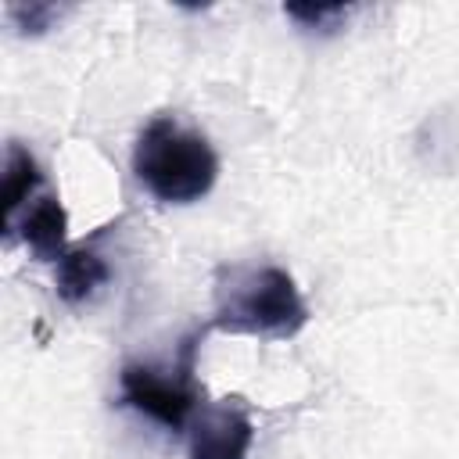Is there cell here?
I'll list each match as a JSON object with an SVG mask.
<instances>
[{
	"mask_svg": "<svg viewBox=\"0 0 459 459\" xmlns=\"http://www.w3.org/2000/svg\"><path fill=\"white\" fill-rule=\"evenodd\" d=\"M308 323V305L294 276L280 265H222L215 280L212 330L237 337L287 341Z\"/></svg>",
	"mask_w": 459,
	"mask_h": 459,
	"instance_id": "6da1fadb",
	"label": "cell"
},
{
	"mask_svg": "<svg viewBox=\"0 0 459 459\" xmlns=\"http://www.w3.org/2000/svg\"><path fill=\"white\" fill-rule=\"evenodd\" d=\"M133 172L165 204H194L219 179V154L208 136L179 126L172 115H154L133 147Z\"/></svg>",
	"mask_w": 459,
	"mask_h": 459,
	"instance_id": "7a4b0ae2",
	"label": "cell"
},
{
	"mask_svg": "<svg viewBox=\"0 0 459 459\" xmlns=\"http://www.w3.org/2000/svg\"><path fill=\"white\" fill-rule=\"evenodd\" d=\"M208 326L186 333L179 341V355L172 369H154L147 362H126L118 373V405L143 412L147 420L161 423L165 430H183L197 412V384H194V359L197 341Z\"/></svg>",
	"mask_w": 459,
	"mask_h": 459,
	"instance_id": "3957f363",
	"label": "cell"
},
{
	"mask_svg": "<svg viewBox=\"0 0 459 459\" xmlns=\"http://www.w3.org/2000/svg\"><path fill=\"white\" fill-rule=\"evenodd\" d=\"M255 445V423L244 405H201L190 420L186 459H247Z\"/></svg>",
	"mask_w": 459,
	"mask_h": 459,
	"instance_id": "277c9868",
	"label": "cell"
},
{
	"mask_svg": "<svg viewBox=\"0 0 459 459\" xmlns=\"http://www.w3.org/2000/svg\"><path fill=\"white\" fill-rule=\"evenodd\" d=\"M18 237L22 244L39 258V262H57L68 247V212L54 194H43L39 201H32L25 208V215L18 219ZM14 240V233H11Z\"/></svg>",
	"mask_w": 459,
	"mask_h": 459,
	"instance_id": "5b68a950",
	"label": "cell"
},
{
	"mask_svg": "<svg viewBox=\"0 0 459 459\" xmlns=\"http://www.w3.org/2000/svg\"><path fill=\"white\" fill-rule=\"evenodd\" d=\"M108 280H111L108 262H104L86 240H82L79 247H68V251L57 258V276H54L57 298H61L65 305H72V308L86 305Z\"/></svg>",
	"mask_w": 459,
	"mask_h": 459,
	"instance_id": "8992f818",
	"label": "cell"
},
{
	"mask_svg": "<svg viewBox=\"0 0 459 459\" xmlns=\"http://www.w3.org/2000/svg\"><path fill=\"white\" fill-rule=\"evenodd\" d=\"M43 186V172L36 158L22 143H7V161H4V186H0V215H4V237L11 240L18 226V208Z\"/></svg>",
	"mask_w": 459,
	"mask_h": 459,
	"instance_id": "52a82bcc",
	"label": "cell"
},
{
	"mask_svg": "<svg viewBox=\"0 0 459 459\" xmlns=\"http://www.w3.org/2000/svg\"><path fill=\"white\" fill-rule=\"evenodd\" d=\"M351 11H355L351 4H287L283 7V14L308 32H337Z\"/></svg>",
	"mask_w": 459,
	"mask_h": 459,
	"instance_id": "ba28073f",
	"label": "cell"
},
{
	"mask_svg": "<svg viewBox=\"0 0 459 459\" xmlns=\"http://www.w3.org/2000/svg\"><path fill=\"white\" fill-rule=\"evenodd\" d=\"M65 14V7L47 4V0H32V4H7V18L22 36H43L47 29H54V22Z\"/></svg>",
	"mask_w": 459,
	"mask_h": 459,
	"instance_id": "9c48e42d",
	"label": "cell"
}]
</instances>
